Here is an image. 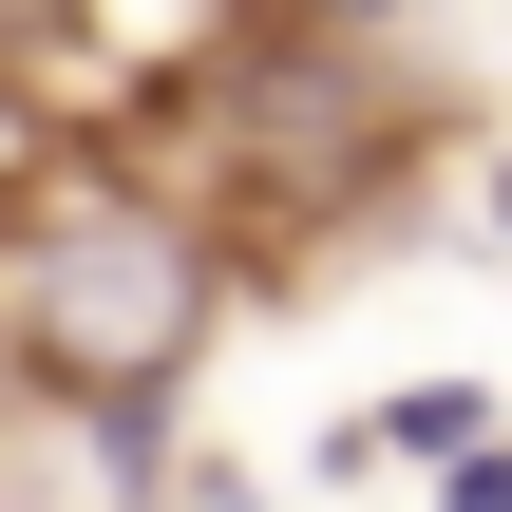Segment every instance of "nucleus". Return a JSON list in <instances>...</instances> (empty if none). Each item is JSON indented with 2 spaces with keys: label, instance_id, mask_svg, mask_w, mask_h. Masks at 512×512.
Returning <instances> with one entry per match:
<instances>
[{
  "label": "nucleus",
  "instance_id": "obj_3",
  "mask_svg": "<svg viewBox=\"0 0 512 512\" xmlns=\"http://www.w3.org/2000/svg\"><path fill=\"white\" fill-rule=\"evenodd\" d=\"M437 512H512V437H494V456H456V475H437Z\"/></svg>",
  "mask_w": 512,
  "mask_h": 512
},
{
  "label": "nucleus",
  "instance_id": "obj_1",
  "mask_svg": "<svg viewBox=\"0 0 512 512\" xmlns=\"http://www.w3.org/2000/svg\"><path fill=\"white\" fill-rule=\"evenodd\" d=\"M209 285H228L209 228H171L152 190H57L0 323H19V380H57L76 418H152L190 380V342H209Z\"/></svg>",
  "mask_w": 512,
  "mask_h": 512
},
{
  "label": "nucleus",
  "instance_id": "obj_2",
  "mask_svg": "<svg viewBox=\"0 0 512 512\" xmlns=\"http://www.w3.org/2000/svg\"><path fill=\"white\" fill-rule=\"evenodd\" d=\"M361 456H399V475H456V456H494V380H399V399L361 418Z\"/></svg>",
  "mask_w": 512,
  "mask_h": 512
},
{
  "label": "nucleus",
  "instance_id": "obj_5",
  "mask_svg": "<svg viewBox=\"0 0 512 512\" xmlns=\"http://www.w3.org/2000/svg\"><path fill=\"white\" fill-rule=\"evenodd\" d=\"M494 228H512V171H494Z\"/></svg>",
  "mask_w": 512,
  "mask_h": 512
},
{
  "label": "nucleus",
  "instance_id": "obj_4",
  "mask_svg": "<svg viewBox=\"0 0 512 512\" xmlns=\"http://www.w3.org/2000/svg\"><path fill=\"white\" fill-rule=\"evenodd\" d=\"M0 399H19V323H0Z\"/></svg>",
  "mask_w": 512,
  "mask_h": 512
}]
</instances>
